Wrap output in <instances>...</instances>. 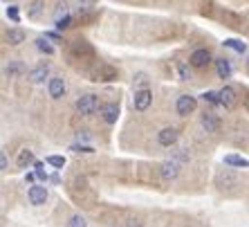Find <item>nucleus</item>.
I'll return each instance as SVG.
<instances>
[{
	"mask_svg": "<svg viewBox=\"0 0 249 227\" xmlns=\"http://www.w3.org/2000/svg\"><path fill=\"white\" fill-rule=\"evenodd\" d=\"M70 151H74V153H94V149L92 146H88V144H79V142H76V144L70 146Z\"/></svg>",
	"mask_w": 249,
	"mask_h": 227,
	"instance_id": "7c9ffc66",
	"label": "nucleus"
},
{
	"mask_svg": "<svg viewBox=\"0 0 249 227\" xmlns=\"http://www.w3.org/2000/svg\"><path fill=\"white\" fill-rule=\"evenodd\" d=\"M7 18H12L14 23H18V20H20V12H18V7H14V5L7 7Z\"/></svg>",
	"mask_w": 249,
	"mask_h": 227,
	"instance_id": "473e14b6",
	"label": "nucleus"
},
{
	"mask_svg": "<svg viewBox=\"0 0 249 227\" xmlns=\"http://www.w3.org/2000/svg\"><path fill=\"white\" fill-rule=\"evenodd\" d=\"M197 108V99L193 97V95H180L178 97V101H175V111H178V115L180 117H189L193 115Z\"/></svg>",
	"mask_w": 249,
	"mask_h": 227,
	"instance_id": "f03ea898",
	"label": "nucleus"
},
{
	"mask_svg": "<svg viewBox=\"0 0 249 227\" xmlns=\"http://www.w3.org/2000/svg\"><path fill=\"white\" fill-rule=\"evenodd\" d=\"M115 79V70L108 68V65H101V70L94 72V79L92 81H112Z\"/></svg>",
	"mask_w": 249,
	"mask_h": 227,
	"instance_id": "aec40b11",
	"label": "nucleus"
},
{
	"mask_svg": "<svg viewBox=\"0 0 249 227\" xmlns=\"http://www.w3.org/2000/svg\"><path fill=\"white\" fill-rule=\"evenodd\" d=\"M43 5H45V0H32V5L27 7V18L29 20H36V18L43 14Z\"/></svg>",
	"mask_w": 249,
	"mask_h": 227,
	"instance_id": "6ab92c4d",
	"label": "nucleus"
},
{
	"mask_svg": "<svg viewBox=\"0 0 249 227\" xmlns=\"http://www.w3.org/2000/svg\"><path fill=\"white\" fill-rule=\"evenodd\" d=\"M47 76H50V65H47V63H38L36 68H32V70H29L27 79L32 83H43Z\"/></svg>",
	"mask_w": 249,
	"mask_h": 227,
	"instance_id": "f8f14e48",
	"label": "nucleus"
},
{
	"mask_svg": "<svg viewBox=\"0 0 249 227\" xmlns=\"http://www.w3.org/2000/svg\"><path fill=\"white\" fill-rule=\"evenodd\" d=\"M34 180H38L34 171H29V173H25V182H34Z\"/></svg>",
	"mask_w": 249,
	"mask_h": 227,
	"instance_id": "4c0bfd02",
	"label": "nucleus"
},
{
	"mask_svg": "<svg viewBox=\"0 0 249 227\" xmlns=\"http://www.w3.org/2000/svg\"><path fill=\"white\" fill-rule=\"evenodd\" d=\"M90 140H92V133H90V131H79V133H76V142H79V144L90 142Z\"/></svg>",
	"mask_w": 249,
	"mask_h": 227,
	"instance_id": "72a5a7b5",
	"label": "nucleus"
},
{
	"mask_svg": "<svg viewBox=\"0 0 249 227\" xmlns=\"http://www.w3.org/2000/svg\"><path fill=\"white\" fill-rule=\"evenodd\" d=\"M36 47H38V52L47 54V57H50V54H54V45L47 41L45 36H38V38H36Z\"/></svg>",
	"mask_w": 249,
	"mask_h": 227,
	"instance_id": "5701e85b",
	"label": "nucleus"
},
{
	"mask_svg": "<svg viewBox=\"0 0 249 227\" xmlns=\"http://www.w3.org/2000/svg\"><path fill=\"white\" fill-rule=\"evenodd\" d=\"M32 164H36L34 151H29V149H23V151L18 153V167H20V169H27V167H32Z\"/></svg>",
	"mask_w": 249,
	"mask_h": 227,
	"instance_id": "f3484780",
	"label": "nucleus"
},
{
	"mask_svg": "<svg viewBox=\"0 0 249 227\" xmlns=\"http://www.w3.org/2000/svg\"><path fill=\"white\" fill-rule=\"evenodd\" d=\"M65 227H88V221L83 218L81 214H74L68 223H65Z\"/></svg>",
	"mask_w": 249,
	"mask_h": 227,
	"instance_id": "a878e982",
	"label": "nucleus"
},
{
	"mask_svg": "<svg viewBox=\"0 0 249 227\" xmlns=\"http://www.w3.org/2000/svg\"><path fill=\"white\" fill-rule=\"evenodd\" d=\"M153 104V93L148 90V88H139V90H135V97H133V108L139 113L148 111V106Z\"/></svg>",
	"mask_w": 249,
	"mask_h": 227,
	"instance_id": "7ed1b4c3",
	"label": "nucleus"
},
{
	"mask_svg": "<svg viewBox=\"0 0 249 227\" xmlns=\"http://www.w3.org/2000/svg\"><path fill=\"white\" fill-rule=\"evenodd\" d=\"M222 45L229 47V50H233V52H238V54H245V52H247V45H245L243 41H238V38H227Z\"/></svg>",
	"mask_w": 249,
	"mask_h": 227,
	"instance_id": "4be33fe9",
	"label": "nucleus"
},
{
	"mask_svg": "<svg viewBox=\"0 0 249 227\" xmlns=\"http://www.w3.org/2000/svg\"><path fill=\"white\" fill-rule=\"evenodd\" d=\"M180 169H182V164L171 157V160H164V162L160 164V175H162L166 182H171V180H175V178L180 175Z\"/></svg>",
	"mask_w": 249,
	"mask_h": 227,
	"instance_id": "20e7f679",
	"label": "nucleus"
},
{
	"mask_svg": "<svg viewBox=\"0 0 249 227\" xmlns=\"http://www.w3.org/2000/svg\"><path fill=\"white\" fill-rule=\"evenodd\" d=\"M5 38L9 45H20V43H25L27 34H25V29H20V27H9L5 32Z\"/></svg>",
	"mask_w": 249,
	"mask_h": 227,
	"instance_id": "2eb2a0df",
	"label": "nucleus"
},
{
	"mask_svg": "<svg viewBox=\"0 0 249 227\" xmlns=\"http://www.w3.org/2000/svg\"><path fill=\"white\" fill-rule=\"evenodd\" d=\"M68 14H70L68 2H65V0H58V2H56V9H54V20H56V18L68 16Z\"/></svg>",
	"mask_w": 249,
	"mask_h": 227,
	"instance_id": "b1692460",
	"label": "nucleus"
},
{
	"mask_svg": "<svg viewBox=\"0 0 249 227\" xmlns=\"http://www.w3.org/2000/svg\"><path fill=\"white\" fill-rule=\"evenodd\" d=\"M236 104H238L236 90L231 86H225L220 90V106H225V111H231V108H236Z\"/></svg>",
	"mask_w": 249,
	"mask_h": 227,
	"instance_id": "9d476101",
	"label": "nucleus"
},
{
	"mask_svg": "<svg viewBox=\"0 0 249 227\" xmlns=\"http://www.w3.org/2000/svg\"><path fill=\"white\" fill-rule=\"evenodd\" d=\"M215 187H218V189H231V187H238V175L231 173L229 169L220 171V173L215 175Z\"/></svg>",
	"mask_w": 249,
	"mask_h": 227,
	"instance_id": "1a4fd4ad",
	"label": "nucleus"
},
{
	"mask_svg": "<svg viewBox=\"0 0 249 227\" xmlns=\"http://www.w3.org/2000/svg\"><path fill=\"white\" fill-rule=\"evenodd\" d=\"M65 90H68V86H65L63 76H52V79L47 81V93H50L52 99H61L65 95Z\"/></svg>",
	"mask_w": 249,
	"mask_h": 227,
	"instance_id": "0eeeda50",
	"label": "nucleus"
},
{
	"mask_svg": "<svg viewBox=\"0 0 249 227\" xmlns=\"http://www.w3.org/2000/svg\"><path fill=\"white\" fill-rule=\"evenodd\" d=\"M2 2H7V5H9V2H14V0H2Z\"/></svg>",
	"mask_w": 249,
	"mask_h": 227,
	"instance_id": "ea45409f",
	"label": "nucleus"
},
{
	"mask_svg": "<svg viewBox=\"0 0 249 227\" xmlns=\"http://www.w3.org/2000/svg\"><path fill=\"white\" fill-rule=\"evenodd\" d=\"M70 25H72V16H63V18H56V29L58 32H63V29H68Z\"/></svg>",
	"mask_w": 249,
	"mask_h": 227,
	"instance_id": "c756f323",
	"label": "nucleus"
},
{
	"mask_svg": "<svg viewBox=\"0 0 249 227\" xmlns=\"http://www.w3.org/2000/svg\"><path fill=\"white\" fill-rule=\"evenodd\" d=\"M50 180H52V182H54V185H58V182H61V178H58V175H56V173H54V175H52V178H50Z\"/></svg>",
	"mask_w": 249,
	"mask_h": 227,
	"instance_id": "58836bf2",
	"label": "nucleus"
},
{
	"mask_svg": "<svg viewBox=\"0 0 249 227\" xmlns=\"http://www.w3.org/2000/svg\"><path fill=\"white\" fill-rule=\"evenodd\" d=\"M27 198L34 207H41V205H45V200H47V189L43 185H32L27 189Z\"/></svg>",
	"mask_w": 249,
	"mask_h": 227,
	"instance_id": "423d86ee",
	"label": "nucleus"
},
{
	"mask_svg": "<svg viewBox=\"0 0 249 227\" xmlns=\"http://www.w3.org/2000/svg\"><path fill=\"white\" fill-rule=\"evenodd\" d=\"M178 137H180V133H178V128L175 126H166L157 133V142H160L162 146H175L178 144Z\"/></svg>",
	"mask_w": 249,
	"mask_h": 227,
	"instance_id": "6e6552de",
	"label": "nucleus"
},
{
	"mask_svg": "<svg viewBox=\"0 0 249 227\" xmlns=\"http://www.w3.org/2000/svg\"><path fill=\"white\" fill-rule=\"evenodd\" d=\"M45 162L52 164V167H56V169H63V167H65V157L63 155H50Z\"/></svg>",
	"mask_w": 249,
	"mask_h": 227,
	"instance_id": "c85d7f7f",
	"label": "nucleus"
},
{
	"mask_svg": "<svg viewBox=\"0 0 249 227\" xmlns=\"http://www.w3.org/2000/svg\"><path fill=\"white\" fill-rule=\"evenodd\" d=\"M0 171H2V173H7V171H9V160H7V153L5 151L0 153Z\"/></svg>",
	"mask_w": 249,
	"mask_h": 227,
	"instance_id": "f704fd0d",
	"label": "nucleus"
},
{
	"mask_svg": "<svg viewBox=\"0 0 249 227\" xmlns=\"http://www.w3.org/2000/svg\"><path fill=\"white\" fill-rule=\"evenodd\" d=\"M94 2H97V0H76V5H79V14L88 12V9H92Z\"/></svg>",
	"mask_w": 249,
	"mask_h": 227,
	"instance_id": "2f4dec72",
	"label": "nucleus"
},
{
	"mask_svg": "<svg viewBox=\"0 0 249 227\" xmlns=\"http://www.w3.org/2000/svg\"><path fill=\"white\" fill-rule=\"evenodd\" d=\"M200 124H202V128L207 133H218V131H220V119H218V115H213V113H209V111L202 113Z\"/></svg>",
	"mask_w": 249,
	"mask_h": 227,
	"instance_id": "9b49d317",
	"label": "nucleus"
},
{
	"mask_svg": "<svg viewBox=\"0 0 249 227\" xmlns=\"http://www.w3.org/2000/svg\"><path fill=\"white\" fill-rule=\"evenodd\" d=\"M135 83H137V86H142V88H146V83H148V76H146L144 72H137V75H135Z\"/></svg>",
	"mask_w": 249,
	"mask_h": 227,
	"instance_id": "c9c22d12",
	"label": "nucleus"
},
{
	"mask_svg": "<svg viewBox=\"0 0 249 227\" xmlns=\"http://www.w3.org/2000/svg\"><path fill=\"white\" fill-rule=\"evenodd\" d=\"M34 173H36V178H38L41 182H47V180H50V175H47L45 164H43V162H36V164H34Z\"/></svg>",
	"mask_w": 249,
	"mask_h": 227,
	"instance_id": "bb28decb",
	"label": "nucleus"
},
{
	"mask_svg": "<svg viewBox=\"0 0 249 227\" xmlns=\"http://www.w3.org/2000/svg\"><path fill=\"white\" fill-rule=\"evenodd\" d=\"M115 2H117V0H115Z\"/></svg>",
	"mask_w": 249,
	"mask_h": 227,
	"instance_id": "79ce46f5",
	"label": "nucleus"
},
{
	"mask_svg": "<svg viewBox=\"0 0 249 227\" xmlns=\"http://www.w3.org/2000/svg\"><path fill=\"white\" fill-rule=\"evenodd\" d=\"M74 106H76V113L83 115V117H92L97 111H101V101H99V97L92 95V93L81 95V97L76 99Z\"/></svg>",
	"mask_w": 249,
	"mask_h": 227,
	"instance_id": "f257e3e1",
	"label": "nucleus"
},
{
	"mask_svg": "<svg viewBox=\"0 0 249 227\" xmlns=\"http://www.w3.org/2000/svg\"><path fill=\"white\" fill-rule=\"evenodd\" d=\"M23 72H25V65L20 63V61H9V65L5 68V76H7V79H14V76L23 75Z\"/></svg>",
	"mask_w": 249,
	"mask_h": 227,
	"instance_id": "a211bd4d",
	"label": "nucleus"
},
{
	"mask_svg": "<svg viewBox=\"0 0 249 227\" xmlns=\"http://www.w3.org/2000/svg\"><path fill=\"white\" fill-rule=\"evenodd\" d=\"M247 72H249V61H247Z\"/></svg>",
	"mask_w": 249,
	"mask_h": 227,
	"instance_id": "a19ab883",
	"label": "nucleus"
},
{
	"mask_svg": "<svg viewBox=\"0 0 249 227\" xmlns=\"http://www.w3.org/2000/svg\"><path fill=\"white\" fill-rule=\"evenodd\" d=\"M213 61V57H211V52H209L207 47H200V50H196V52H191V57H189V63L193 65V68H207L209 63Z\"/></svg>",
	"mask_w": 249,
	"mask_h": 227,
	"instance_id": "39448f33",
	"label": "nucleus"
},
{
	"mask_svg": "<svg viewBox=\"0 0 249 227\" xmlns=\"http://www.w3.org/2000/svg\"><path fill=\"white\" fill-rule=\"evenodd\" d=\"M101 117H104L106 124H115L117 119H119V106H117L115 101L104 104V106H101Z\"/></svg>",
	"mask_w": 249,
	"mask_h": 227,
	"instance_id": "ddd939ff",
	"label": "nucleus"
},
{
	"mask_svg": "<svg viewBox=\"0 0 249 227\" xmlns=\"http://www.w3.org/2000/svg\"><path fill=\"white\" fill-rule=\"evenodd\" d=\"M225 164H227V167H238V169H249V160H247V157L236 155V153L225 155Z\"/></svg>",
	"mask_w": 249,
	"mask_h": 227,
	"instance_id": "dca6fc26",
	"label": "nucleus"
},
{
	"mask_svg": "<svg viewBox=\"0 0 249 227\" xmlns=\"http://www.w3.org/2000/svg\"><path fill=\"white\" fill-rule=\"evenodd\" d=\"M178 72H180L182 81H189V79H191V70H189V65H186L184 61H178Z\"/></svg>",
	"mask_w": 249,
	"mask_h": 227,
	"instance_id": "cd10ccee",
	"label": "nucleus"
},
{
	"mask_svg": "<svg viewBox=\"0 0 249 227\" xmlns=\"http://www.w3.org/2000/svg\"><path fill=\"white\" fill-rule=\"evenodd\" d=\"M43 36H45V38H47L50 43H63V38H61L58 34H54V32H45Z\"/></svg>",
	"mask_w": 249,
	"mask_h": 227,
	"instance_id": "e433bc0d",
	"label": "nucleus"
},
{
	"mask_svg": "<svg viewBox=\"0 0 249 227\" xmlns=\"http://www.w3.org/2000/svg\"><path fill=\"white\" fill-rule=\"evenodd\" d=\"M200 99L209 106H220V90H207L200 95Z\"/></svg>",
	"mask_w": 249,
	"mask_h": 227,
	"instance_id": "412c9836",
	"label": "nucleus"
},
{
	"mask_svg": "<svg viewBox=\"0 0 249 227\" xmlns=\"http://www.w3.org/2000/svg\"><path fill=\"white\" fill-rule=\"evenodd\" d=\"M173 160H178L180 164H186L189 160H191V155H189V149H175V151H173Z\"/></svg>",
	"mask_w": 249,
	"mask_h": 227,
	"instance_id": "393cba45",
	"label": "nucleus"
},
{
	"mask_svg": "<svg viewBox=\"0 0 249 227\" xmlns=\"http://www.w3.org/2000/svg\"><path fill=\"white\" fill-rule=\"evenodd\" d=\"M215 72H218V76H220V79H231V75H233L231 61H229V58H225V57L215 58Z\"/></svg>",
	"mask_w": 249,
	"mask_h": 227,
	"instance_id": "4468645a",
	"label": "nucleus"
}]
</instances>
